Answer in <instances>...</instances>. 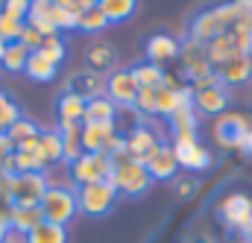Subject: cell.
<instances>
[{
    "label": "cell",
    "instance_id": "obj_16",
    "mask_svg": "<svg viewBox=\"0 0 252 243\" xmlns=\"http://www.w3.org/2000/svg\"><path fill=\"white\" fill-rule=\"evenodd\" d=\"M64 91L82 97L85 103L88 100H97V97H106V76L97 73V70H76V73L67 76Z\"/></svg>",
    "mask_w": 252,
    "mask_h": 243
},
{
    "label": "cell",
    "instance_id": "obj_42",
    "mask_svg": "<svg viewBox=\"0 0 252 243\" xmlns=\"http://www.w3.org/2000/svg\"><path fill=\"white\" fill-rule=\"evenodd\" d=\"M0 202L12 205V176H6V173H0Z\"/></svg>",
    "mask_w": 252,
    "mask_h": 243
},
{
    "label": "cell",
    "instance_id": "obj_8",
    "mask_svg": "<svg viewBox=\"0 0 252 243\" xmlns=\"http://www.w3.org/2000/svg\"><path fill=\"white\" fill-rule=\"evenodd\" d=\"M170 147H173V155H176V161H179V170H182V173L196 176V173H205V170H211V167H214V152L199 141V135L173 138V141H170Z\"/></svg>",
    "mask_w": 252,
    "mask_h": 243
},
{
    "label": "cell",
    "instance_id": "obj_29",
    "mask_svg": "<svg viewBox=\"0 0 252 243\" xmlns=\"http://www.w3.org/2000/svg\"><path fill=\"white\" fill-rule=\"evenodd\" d=\"M97 9L106 15L109 24H124L135 15L138 0H97Z\"/></svg>",
    "mask_w": 252,
    "mask_h": 243
},
{
    "label": "cell",
    "instance_id": "obj_22",
    "mask_svg": "<svg viewBox=\"0 0 252 243\" xmlns=\"http://www.w3.org/2000/svg\"><path fill=\"white\" fill-rule=\"evenodd\" d=\"M190 106V88L188 91H170V88H156V115L170 118L179 109Z\"/></svg>",
    "mask_w": 252,
    "mask_h": 243
},
{
    "label": "cell",
    "instance_id": "obj_18",
    "mask_svg": "<svg viewBox=\"0 0 252 243\" xmlns=\"http://www.w3.org/2000/svg\"><path fill=\"white\" fill-rule=\"evenodd\" d=\"M217 79L226 85V88H241L252 82V53H244V56H235V59L223 61L214 67Z\"/></svg>",
    "mask_w": 252,
    "mask_h": 243
},
{
    "label": "cell",
    "instance_id": "obj_28",
    "mask_svg": "<svg viewBox=\"0 0 252 243\" xmlns=\"http://www.w3.org/2000/svg\"><path fill=\"white\" fill-rule=\"evenodd\" d=\"M38 152L44 155V161H47L50 167L62 164V135H59V129H56V126H53V129H41Z\"/></svg>",
    "mask_w": 252,
    "mask_h": 243
},
{
    "label": "cell",
    "instance_id": "obj_20",
    "mask_svg": "<svg viewBox=\"0 0 252 243\" xmlns=\"http://www.w3.org/2000/svg\"><path fill=\"white\" fill-rule=\"evenodd\" d=\"M9 141L15 150H38V138H41V126L32 121V118H18V121L9 126Z\"/></svg>",
    "mask_w": 252,
    "mask_h": 243
},
{
    "label": "cell",
    "instance_id": "obj_26",
    "mask_svg": "<svg viewBox=\"0 0 252 243\" xmlns=\"http://www.w3.org/2000/svg\"><path fill=\"white\" fill-rule=\"evenodd\" d=\"M56 118H59V123H82V118H85V100L76 97V94L62 91L59 100H56Z\"/></svg>",
    "mask_w": 252,
    "mask_h": 243
},
{
    "label": "cell",
    "instance_id": "obj_1",
    "mask_svg": "<svg viewBox=\"0 0 252 243\" xmlns=\"http://www.w3.org/2000/svg\"><path fill=\"white\" fill-rule=\"evenodd\" d=\"M238 21H252V0H223L208 9H199L188 24V41L205 47Z\"/></svg>",
    "mask_w": 252,
    "mask_h": 243
},
{
    "label": "cell",
    "instance_id": "obj_14",
    "mask_svg": "<svg viewBox=\"0 0 252 243\" xmlns=\"http://www.w3.org/2000/svg\"><path fill=\"white\" fill-rule=\"evenodd\" d=\"M144 167H147V173H150L153 182H173V179L182 173L170 144H158V147L144 158Z\"/></svg>",
    "mask_w": 252,
    "mask_h": 243
},
{
    "label": "cell",
    "instance_id": "obj_21",
    "mask_svg": "<svg viewBox=\"0 0 252 243\" xmlns=\"http://www.w3.org/2000/svg\"><path fill=\"white\" fill-rule=\"evenodd\" d=\"M62 135V164H73L85 150H82V123H59L56 126Z\"/></svg>",
    "mask_w": 252,
    "mask_h": 243
},
{
    "label": "cell",
    "instance_id": "obj_11",
    "mask_svg": "<svg viewBox=\"0 0 252 243\" xmlns=\"http://www.w3.org/2000/svg\"><path fill=\"white\" fill-rule=\"evenodd\" d=\"M124 144H126V152H129V158L132 161H141L144 164V158L161 144V132H158V126L153 118H147L144 123H138L135 129H129L124 135Z\"/></svg>",
    "mask_w": 252,
    "mask_h": 243
},
{
    "label": "cell",
    "instance_id": "obj_3",
    "mask_svg": "<svg viewBox=\"0 0 252 243\" xmlns=\"http://www.w3.org/2000/svg\"><path fill=\"white\" fill-rule=\"evenodd\" d=\"M202 50H205V59L211 61V67L235 59V56L252 53V21H238L232 30H226L223 35H217Z\"/></svg>",
    "mask_w": 252,
    "mask_h": 243
},
{
    "label": "cell",
    "instance_id": "obj_30",
    "mask_svg": "<svg viewBox=\"0 0 252 243\" xmlns=\"http://www.w3.org/2000/svg\"><path fill=\"white\" fill-rule=\"evenodd\" d=\"M24 73H27L30 79H35V82H53V79H56V73H59V67H56L50 59H44L38 50H32V53H30V59H27Z\"/></svg>",
    "mask_w": 252,
    "mask_h": 243
},
{
    "label": "cell",
    "instance_id": "obj_23",
    "mask_svg": "<svg viewBox=\"0 0 252 243\" xmlns=\"http://www.w3.org/2000/svg\"><path fill=\"white\" fill-rule=\"evenodd\" d=\"M85 61H88L91 70H97V73L106 76V73L115 67L118 53H115V47H112L109 41H94V44H88V50H85Z\"/></svg>",
    "mask_w": 252,
    "mask_h": 243
},
{
    "label": "cell",
    "instance_id": "obj_39",
    "mask_svg": "<svg viewBox=\"0 0 252 243\" xmlns=\"http://www.w3.org/2000/svg\"><path fill=\"white\" fill-rule=\"evenodd\" d=\"M21 30H24V24H21V21H12V18H6V15L0 12V41H6V44L18 41Z\"/></svg>",
    "mask_w": 252,
    "mask_h": 243
},
{
    "label": "cell",
    "instance_id": "obj_5",
    "mask_svg": "<svg viewBox=\"0 0 252 243\" xmlns=\"http://www.w3.org/2000/svg\"><path fill=\"white\" fill-rule=\"evenodd\" d=\"M250 132H252V121L241 112H223L220 118H214V126H211V135H214L217 147L220 150H235V152L247 150Z\"/></svg>",
    "mask_w": 252,
    "mask_h": 243
},
{
    "label": "cell",
    "instance_id": "obj_4",
    "mask_svg": "<svg viewBox=\"0 0 252 243\" xmlns=\"http://www.w3.org/2000/svg\"><path fill=\"white\" fill-rule=\"evenodd\" d=\"M38 211L47 223H56V226H70L73 217L79 214V205H76V187L70 184H50L44 199L38 202Z\"/></svg>",
    "mask_w": 252,
    "mask_h": 243
},
{
    "label": "cell",
    "instance_id": "obj_48",
    "mask_svg": "<svg viewBox=\"0 0 252 243\" xmlns=\"http://www.w3.org/2000/svg\"><path fill=\"white\" fill-rule=\"evenodd\" d=\"M6 232H9V229H3V226H0V243H3V238H6Z\"/></svg>",
    "mask_w": 252,
    "mask_h": 243
},
{
    "label": "cell",
    "instance_id": "obj_12",
    "mask_svg": "<svg viewBox=\"0 0 252 243\" xmlns=\"http://www.w3.org/2000/svg\"><path fill=\"white\" fill-rule=\"evenodd\" d=\"M179 59H182V76H185V82L188 85H196V82H205V79H211V76H217L214 73V67H211V61L205 59V50L199 47V44H193V41H182V50H179Z\"/></svg>",
    "mask_w": 252,
    "mask_h": 243
},
{
    "label": "cell",
    "instance_id": "obj_19",
    "mask_svg": "<svg viewBox=\"0 0 252 243\" xmlns=\"http://www.w3.org/2000/svg\"><path fill=\"white\" fill-rule=\"evenodd\" d=\"M115 135H121L115 123H82V150L85 152H106Z\"/></svg>",
    "mask_w": 252,
    "mask_h": 243
},
{
    "label": "cell",
    "instance_id": "obj_7",
    "mask_svg": "<svg viewBox=\"0 0 252 243\" xmlns=\"http://www.w3.org/2000/svg\"><path fill=\"white\" fill-rule=\"evenodd\" d=\"M217 217L226 229L241 232L244 238H252V196L244 190H229L217 202Z\"/></svg>",
    "mask_w": 252,
    "mask_h": 243
},
{
    "label": "cell",
    "instance_id": "obj_50",
    "mask_svg": "<svg viewBox=\"0 0 252 243\" xmlns=\"http://www.w3.org/2000/svg\"><path fill=\"white\" fill-rule=\"evenodd\" d=\"M0 6H3V0H0Z\"/></svg>",
    "mask_w": 252,
    "mask_h": 243
},
{
    "label": "cell",
    "instance_id": "obj_6",
    "mask_svg": "<svg viewBox=\"0 0 252 243\" xmlns=\"http://www.w3.org/2000/svg\"><path fill=\"white\" fill-rule=\"evenodd\" d=\"M229 103H232V94H229V88L217 76L190 85V106H193L196 115L220 118L223 112H229Z\"/></svg>",
    "mask_w": 252,
    "mask_h": 243
},
{
    "label": "cell",
    "instance_id": "obj_32",
    "mask_svg": "<svg viewBox=\"0 0 252 243\" xmlns=\"http://www.w3.org/2000/svg\"><path fill=\"white\" fill-rule=\"evenodd\" d=\"M129 70H132L138 88H161V82H164V67H158L153 61H141V64H135Z\"/></svg>",
    "mask_w": 252,
    "mask_h": 243
},
{
    "label": "cell",
    "instance_id": "obj_47",
    "mask_svg": "<svg viewBox=\"0 0 252 243\" xmlns=\"http://www.w3.org/2000/svg\"><path fill=\"white\" fill-rule=\"evenodd\" d=\"M244 152H250L252 155V132H250V141H247V150H244Z\"/></svg>",
    "mask_w": 252,
    "mask_h": 243
},
{
    "label": "cell",
    "instance_id": "obj_2",
    "mask_svg": "<svg viewBox=\"0 0 252 243\" xmlns=\"http://www.w3.org/2000/svg\"><path fill=\"white\" fill-rule=\"evenodd\" d=\"M112 176H109V182L115 184V190H118V196H144L150 187H153V179H150V173H147V167L141 164V161H132L129 158V152H126V147L118 152V155H112Z\"/></svg>",
    "mask_w": 252,
    "mask_h": 243
},
{
    "label": "cell",
    "instance_id": "obj_25",
    "mask_svg": "<svg viewBox=\"0 0 252 243\" xmlns=\"http://www.w3.org/2000/svg\"><path fill=\"white\" fill-rule=\"evenodd\" d=\"M41 220L44 217H41L38 205H12L9 208V229H15L21 235H30Z\"/></svg>",
    "mask_w": 252,
    "mask_h": 243
},
{
    "label": "cell",
    "instance_id": "obj_49",
    "mask_svg": "<svg viewBox=\"0 0 252 243\" xmlns=\"http://www.w3.org/2000/svg\"><path fill=\"white\" fill-rule=\"evenodd\" d=\"M47 3H56V0H47Z\"/></svg>",
    "mask_w": 252,
    "mask_h": 243
},
{
    "label": "cell",
    "instance_id": "obj_40",
    "mask_svg": "<svg viewBox=\"0 0 252 243\" xmlns=\"http://www.w3.org/2000/svg\"><path fill=\"white\" fill-rule=\"evenodd\" d=\"M18 44H24V47H27V50L32 53V50H38V47L44 44V35H41L38 30H32L30 24H24V30H21V35H18Z\"/></svg>",
    "mask_w": 252,
    "mask_h": 243
},
{
    "label": "cell",
    "instance_id": "obj_31",
    "mask_svg": "<svg viewBox=\"0 0 252 243\" xmlns=\"http://www.w3.org/2000/svg\"><path fill=\"white\" fill-rule=\"evenodd\" d=\"M106 27H112V24L106 21V15H103L97 6L76 12V32H88V35H97V32H103Z\"/></svg>",
    "mask_w": 252,
    "mask_h": 243
},
{
    "label": "cell",
    "instance_id": "obj_15",
    "mask_svg": "<svg viewBox=\"0 0 252 243\" xmlns=\"http://www.w3.org/2000/svg\"><path fill=\"white\" fill-rule=\"evenodd\" d=\"M138 82L132 76V70H112L106 76V97L118 106V109H132L138 100Z\"/></svg>",
    "mask_w": 252,
    "mask_h": 243
},
{
    "label": "cell",
    "instance_id": "obj_13",
    "mask_svg": "<svg viewBox=\"0 0 252 243\" xmlns=\"http://www.w3.org/2000/svg\"><path fill=\"white\" fill-rule=\"evenodd\" d=\"M50 187L47 173H21L12 176V205H38Z\"/></svg>",
    "mask_w": 252,
    "mask_h": 243
},
{
    "label": "cell",
    "instance_id": "obj_17",
    "mask_svg": "<svg viewBox=\"0 0 252 243\" xmlns=\"http://www.w3.org/2000/svg\"><path fill=\"white\" fill-rule=\"evenodd\" d=\"M179 50H182V41H179L176 35H170V32H156V35H150L147 44H144L147 61H153V64H158V67H164L167 61L179 59Z\"/></svg>",
    "mask_w": 252,
    "mask_h": 243
},
{
    "label": "cell",
    "instance_id": "obj_41",
    "mask_svg": "<svg viewBox=\"0 0 252 243\" xmlns=\"http://www.w3.org/2000/svg\"><path fill=\"white\" fill-rule=\"evenodd\" d=\"M15 152V147H12V141H9V135L6 132H0V170H3V164H6V158Z\"/></svg>",
    "mask_w": 252,
    "mask_h": 243
},
{
    "label": "cell",
    "instance_id": "obj_44",
    "mask_svg": "<svg viewBox=\"0 0 252 243\" xmlns=\"http://www.w3.org/2000/svg\"><path fill=\"white\" fill-rule=\"evenodd\" d=\"M9 208H12L9 202H0V226L3 229H9Z\"/></svg>",
    "mask_w": 252,
    "mask_h": 243
},
{
    "label": "cell",
    "instance_id": "obj_27",
    "mask_svg": "<svg viewBox=\"0 0 252 243\" xmlns=\"http://www.w3.org/2000/svg\"><path fill=\"white\" fill-rule=\"evenodd\" d=\"M118 121V106L109 97H97L85 103V118L82 123H115Z\"/></svg>",
    "mask_w": 252,
    "mask_h": 243
},
{
    "label": "cell",
    "instance_id": "obj_43",
    "mask_svg": "<svg viewBox=\"0 0 252 243\" xmlns=\"http://www.w3.org/2000/svg\"><path fill=\"white\" fill-rule=\"evenodd\" d=\"M3 243H27V235H21V232L9 229V232H6V238H3Z\"/></svg>",
    "mask_w": 252,
    "mask_h": 243
},
{
    "label": "cell",
    "instance_id": "obj_46",
    "mask_svg": "<svg viewBox=\"0 0 252 243\" xmlns=\"http://www.w3.org/2000/svg\"><path fill=\"white\" fill-rule=\"evenodd\" d=\"M6 47H9V44H6V41H0V61H3V53H6Z\"/></svg>",
    "mask_w": 252,
    "mask_h": 243
},
{
    "label": "cell",
    "instance_id": "obj_36",
    "mask_svg": "<svg viewBox=\"0 0 252 243\" xmlns=\"http://www.w3.org/2000/svg\"><path fill=\"white\" fill-rule=\"evenodd\" d=\"M18 118H21V106L6 91H0V132H9V126Z\"/></svg>",
    "mask_w": 252,
    "mask_h": 243
},
{
    "label": "cell",
    "instance_id": "obj_37",
    "mask_svg": "<svg viewBox=\"0 0 252 243\" xmlns=\"http://www.w3.org/2000/svg\"><path fill=\"white\" fill-rule=\"evenodd\" d=\"M30 6H32V0H3V6H0V12L6 15V18H12V21H27V15H30Z\"/></svg>",
    "mask_w": 252,
    "mask_h": 243
},
{
    "label": "cell",
    "instance_id": "obj_35",
    "mask_svg": "<svg viewBox=\"0 0 252 243\" xmlns=\"http://www.w3.org/2000/svg\"><path fill=\"white\" fill-rule=\"evenodd\" d=\"M38 53L44 59H50L56 67H62V61L67 59V44H64L62 35H50V38H44V44L38 47Z\"/></svg>",
    "mask_w": 252,
    "mask_h": 243
},
{
    "label": "cell",
    "instance_id": "obj_24",
    "mask_svg": "<svg viewBox=\"0 0 252 243\" xmlns=\"http://www.w3.org/2000/svg\"><path fill=\"white\" fill-rule=\"evenodd\" d=\"M167 135L173 138H185V135H199V115L193 112V106L179 109L176 115L167 118Z\"/></svg>",
    "mask_w": 252,
    "mask_h": 243
},
{
    "label": "cell",
    "instance_id": "obj_9",
    "mask_svg": "<svg viewBox=\"0 0 252 243\" xmlns=\"http://www.w3.org/2000/svg\"><path fill=\"white\" fill-rule=\"evenodd\" d=\"M64 167H67L70 184L82 187V184H94V182H109L115 164L106 152H82L73 164H64Z\"/></svg>",
    "mask_w": 252,
    "mask_h": 243
},
{
    "label": "cell",
    "instance_id": "obj_45",
    "mask_svg": "<svg viewBox=\"0 0 252 243\" xmlns=\"http://www.w3.org/2000/svg\"><path fill=\"white\" fill-rule=\"evenodd\" d=\"M91 6H97V0H73V9H76V12H82V9H91Z\"/></svg>",
    "mask_w": 252,
    "mask_h": 243
},
{
    "label": "cell",
    "instance_id": "obj_10",
    "mask_svg": "<svg viewBox=\"0 0 252 243\" xmlns=\"http://www.w3.org/2000/svg\"><path fill=\"white\" fill-rule=\"evenodd\" d=\"M118 199L121 196L112 182H94L76 187V205H79V214H85V217H106Z\"/></svg>",
    "mask_w": 252,
    "mask_h": 243
},
{
    "label": "cell",
    "instance_id": "obj_34",
    "mask_svg": "<svg viewBox=\"0 0 252 243\" xmlns=\"http://www.w3.org/2000/svg\"><path fill=\"white\" fill-rule=\"evenodd\" d=\"M27 59H30V50H27L24 44L12 41V44L6 47V53H3V61H0V67H3V70H9V73H24V67H27Z\"/></svg>",
    "mask_w": 252,
    "mask_h": 243
},
{
    "label": "cell",
    "instance_id": "obj_38",
    "mask_svg": "<svg viewBox=\"0 0 252 243\" xmlns=\"http://www.w3.org/2000/svg\"><path fill=\"white\" fill-rule=\"evenodd\" d=\"M196 176H190V173H179L176 179H173V190H176V196H182V199H190L193 193H196Z\"/></svg>",
    "mask_w": 252,
    "mask_h": 243
},
{
    "label": "cell",
    "instance_id": "obj_33",
    "mask_svg": "<svg viewBox=\"0 0 252 243\" xmlns=\"http://www.w3.org/2000/svg\"><path fill=\"white\" fill-rule=\"evenodd\" d=\"M27 243H67V229L41 220V223L27 235Z\"/></svg>",
    "mask_w": 252,
    "mask_h": 243
}]
</instances>
